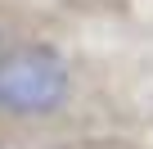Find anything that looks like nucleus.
Instances as JSON below:
<instances>
[{
  "mask_svg": "<svg viewBox=\"0 0 153 149\" xmlns=\"http://www.w3.org/2000/svg\"><path fill=\"white\" fill-rule=\"evenodd\" d=\"M68 91H72L68 63L50 45H23L0 59V109L5 113L18 118L54 113L68 100Z\"/></svg>",
  "mask_w": 153,
  "mask_h": 149,
  "instance_id": "obj_1",
  "label": "nucleus"
}]
</instances>
